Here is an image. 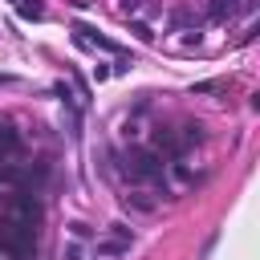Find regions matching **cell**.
I'll return each mask as SVG.
<instances>
[{
    "label": "cell",
    "mask_w": 260,
    "mask_h": 260,
    "mask_svg": "<svg viewBox=\"0 0 260 260\" xmlns=\"http://www.w3.org/2000/svg\"><path fill=\"white\" fill-rule=\"evenodd\" d=\"M20 20H45V0H16Z\"/></svg>",
    "instance_id": "obj_3"
},
{
    "label": "cell",
    "mask_w": 260,
    "mask_h": 260,
    "mask_svg": "<svg viewBox=\"0 0 260 260\" xmlns=\"http://www.w3.org/2000/svg\"><path fill=\"white\" fill-rule=\"evenodd\" d=\"M191 93H223V81H195Z\"/></svg>",
    "instance_id": "obj_10"
},
{
    "label": "cell",
    "mask_w": 260,
    "mask_h": 260,
    "mask_svg": "<svg viewBox=\"0 0 260 260\" xmlns=\"http://www.w3.org/2000/svg\"><path fill=\"white\" fill-rule=\"evenodd\" d=\"M12 81H16L12 73H0V85H12Z\"/></svg>",
    "instance_id": "obj_15"
},
{
    "label": "cell",
    "mask_w": 260,
    "mask_h": 260,
    "mask_svg": "<svg viewBox=\"0 0 260 260\" xmlns=\"http://www.w3.org/2000/svg\"><path fill=\"white\" fill-rule=\"evenodd\" d=\"M0 240H4L16 256H28V252L37 248V223H24V219L8 215V219H0Z\"/></svg>",
    "instance_id": "obj_1"
},
{
    "label": "cell",
    "mask_w": 260,
    "mask_h": 260,
    "mask_svg": "<svg viewBox=\"0 0 260 260\" xmlns=\"http://www.w3.org/2000/svg\"><path fill=\"white\" fill-rule=\"evenodd\" d=\"M122 199H126V203H134L138 211H154V199H150V191H126Z\"/></svg>",
    "instance_id": "obj_4"
},
{
    "label": "cell",
    "mask_w": 260,
    "mask_h": 260,
    "mask_svg": "<svg viewBox=\"0 0 260 260\" xmlns=\"http://www.w3.org/2000/svg\"><path fill=\"white\" fill-rule=\"evenodd\" d=\"M183 24H195V28H199V16H195V12H175V16H171V28H183Z\"/></svg>",
    "instance_id": "obj_8"
},
{
    "label": "cell",
    "mask_w": 260,
    "mask_h": 260,
    "mask_svg": "<svg viewBox=\"0 0 260 260\" xmlns=\"http://www.w3.org/2000/svg\"><path fill=\"white\" fill-rule=\"evenodd\" d=\"M65 260H81V248H77V244H69V248H65Z\"/></svg>",
    "instance_id": "obj_14"
},
{
    "label": "cell",
    "mask_w": 260,
    "mask_h": 260,
    "mask_svg": "<svg viewBox=\"0 0 260 260\" xmlns=\"http://www.w3.org/2000/svg\"><path fill=\"white\" fill-rule=\"evenodd\" d=\"M118 4H122V12H126V16H130V12H138V8H142V0H118Z\"/></svg>",
    "instance_id": "obj_12"
},
{
    "label": "cell",
    "mask_w": 260,
    "mask_h": 260,
    "mask_svg": "<svg viewBox=\"0 0 260 260\" xmlns=\"http://www.w3.org/2000/svg\"><path fill=\"white\" fill-rule=\"evenodd\" d=\"M130 244H122V240H106V244H98V256H122Z\"/></svg>",
    "instance_id": "obj_6"
},
{
    "label": "cell",
    "mask_w": 260,
    "mask_h": 260,
    "mask_svg": "<svg viewBox=\"0 0 260 260\" xmlns=\"http://www.w3.org/2000/svg\"><path fill=\"white\" fill-rule=\"evenodd\" d=\"M110 232H114V240H122V244H134V232H130L122 219H114V223H110Z\"/></svg>",
    "instance_id": "obj_7"
},
{
    "label": "cell",
    "mask_w": 260,
    "mask_h": 260,
    "mask_svg": "<svg viewBox=\"0 0 260 260\" xmlns=\"http://www.w3.org/2000/svg\"><path fill=\"white\" fill-rule=\"evenodd\" d=\"M69 232H73L77 240H89V236H93V228H89V223H81V219H73V223H69Z\"/></svg>",
    "instance_id": "obj_11"
},
{
    "label": "cell",
    "mask_w": 260,
    "mask_h": 260,
    "mask_svg": "<svg viewBox=\"0 0 260 260\" xmlns=\"http://www.w3.org/2000/svg\"><path fill=\"white\" fill-rule=\"evenodd\" d=\"M93 77H98V81H106V77H110V65H102V61H98V65H93Z\"/></svg>",
    "instance_id": "obj_13"
},
{
    "label": "cell",
    "mask_w": 260,
    "mask_h": 260,
    "mask_svg": "<svg viewBox=\"0 0 260 260\" xmlns=\"http://www.w3.org/2000/svg\"><path fill=\"white\" fill-rule=\"evenodd\" d=\"M240 8H244V4H236V0H207V16H211L215 24H228Z\"/></svg>",
    "instance_id": "obj_2"
},
{
    "label": "cell",
    "mask_w": 260,
    "mask_h": 260,
    "mask_svg": "<svg viewBox=\"0 0 260 260\" xmlns=\"http://www.w3.org/2000/svg\"><path fill=\"white\" fill-rule=\"evenodd\" d=\"M16 146H20V138H16V130H8V126L0 122V150H8V154H12Z\"/></svg>",
    "instance_id": "obj_5"
},
{
    "label": "cell",
    "mask_w": 260,
    "mask_h": 260,
    "mask_svg": "<svg viewBox=\"0 0 260 260\" xmlns=\"http://www.w3.org/2000/svg\"><path fill=\"white\" fill-rule=\"evenodd\" d=\"M130 32H134L138 41H154V28H150V24H142V20H130Z\"/></svg>",
    "instance_id": "obj_9"
}]
</instances>
